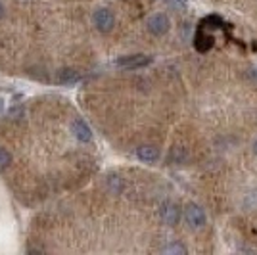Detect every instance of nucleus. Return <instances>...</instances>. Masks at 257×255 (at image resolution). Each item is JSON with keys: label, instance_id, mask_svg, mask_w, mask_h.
Returning a JSON list of instances; mask_svg holds the SVG:
<instances>
[{"label": "nucleus", "instance_id": "15", "mask_svg": "<svg viewBox=\"0 0 257 255\" xmlns=\"http://www.w3.org/2000/svg\"><path fill=\"white\" fill-rule=\"evenodd\" d=\"M253 154L257 156V140H255V144H253Z\"/></svg>", "mask_w": 257, "mask_h": 255}, {"label": "nucleus", "instance_id": "1", "mask_svg": "<svg viewBox=\"0 0 257 255\" xmlns=\"http://www.w3.org/2000/svg\"><path fill=\"white\" fill-rule=\"evenodd\" d=\"M184 219H186L188 226H192V228H202L207 223V215L198 203H188L184 207Z\"/></svg>", "mask_w": 257, "mask_h": 255}, {"label": "nucleus", "instance_id": "8", "mask_svg": "<svg viewBox=\"0 0 257 255\" xmlns=\"http://www.w3.org/2000/svg\"><path fill=\"white\" fill-rule=\"evenodd\" d=\"M194 44H196V48H198L200 52H207V50L213 46V37H211V35H204V31L200 29V31L196 33Z\"/></svg>", "mask_w": 257, "mask_h": 255}, {"label": "nucleus", "instance_id": "13", "mask_svg": "<svg viewBox=\"0 0 257 255\" xmlns=\"http://www.w3.org/2000/svg\"><path fill=\"white\" fill-rule=\"evenodd\" d=\"M0 18H4V6L0 4Z\"/></svg>", "mask_w": 257, "mask_h": 255}, {"label": "nucleus", "instance_id": "16", "mask_svg": "<svg viewBox=\"0 0 257 255\" xmlns=\"http://www.w3.org/2000/svg\"><path fill=\"white\" fill-rule=\"evenodd\" d=\"M0 109H2V100H0Z\"/></svg>", "mask_w": 257, "mask_h": 255}, {"label": "nucleus", "instance_id": "14", "mask_svg": "<svg viewBox=\"0 0 257 255\" xmlns=\"http://www.w3.org/2000/svg\"><path fill=\"white\" fill-rule=\"evenodd\" d=\"M249 71H251V73H249V75H253V77H255V79H257V69H249Z\"/></svg>", "mask_w": 257, "mask_h": 255}, {"label": "nucleus", "instance_id": "6", "mask_svg": "<svg viewBox=\"0 0 257 255\" xmlns=\"http://www.w3.org/2000/svg\"><path fill=\"white\" fill-rule=\"evenodd\" d=\"M71 133L79 142H90L92 140V131L86 125V121L83 119H75L73 125H71Z\"/></svg>", "mask_w": 257, "mask_h": 255}, {"label": "nucleus", "instance_id": "2", "mask_svg": "<svg viewBox=\"0 0 257 255\" xmlns=\"http://www.w3.org/2000/svg\"><path fill=\"white\" fill-rule=\"evenodd\" d=\"M92 22L100 33H109L115 25V16L109 8H98L92 16Z\"/></svg>", "mask_w": 257, "mask_h": 255}, {"label": "nucleus", "instance_id": "11", "mask_svg": "<svg viewBox=\"0 0 257 255\" xmlns=\"http://www.w3.org/2000/svg\"><path fill=\"white\" fill-rule=\"evenodd\" d=\"M12 163V154L6 148H0V169H6Z\"/></svg>", "mask_w": 257, "mask_h": 255}, {"label": "nucleus", "instance_id": "7", "mask_svg": "<svg viewBox=\"0 0 257 255\" xmlns=\"http://www.w3.org/2000/svg\"><path fill=\"white\" fill-rule=\"evenodd\" d=\"M137 158L140 161H146V163H152V161H156L160 158V152L156 146H150V144H144V146H140L137 150Z\"/></svg>", "mask_w": 257, "mask_h": 255}, {"label": "nucleus", "instance_id": "10", "mask_svg": "<svg viewBox=\"0 0 257 255\" xmlns=\"http://www.w3.org/2000/svg\"><path fill=\"white\" fill-rule=\"evenodd\" d=\"M163 253H179V255H184L186 253V247L179 242H171L169 245H165L163 247Z\"/></svg>", "mask_w": 257, "mask_h": 255}, {"label": "nucleus", "instance_id": "9", "mask_svg": "<svg viewBox=\"0 0 257 255\" xmlns=\"http://www.w3.org/2000/svg\"><path fill=\"white\" fill-rule=\"evenodd\" d=\"M81 79V73L77 69H71V67H65V69H60L58 71V81L64 83V85H69V83H77Z\"/></svg>", "mask_w": 257, "mask_h": 255}, {"label": "nucleus", "instance_id": "12", "mask_svg": "<svg viewBox=\"0 0 257 255\" xmlns=\"http://www.w3.org/2000/svg\"><path fill=\"white\" fill-rule=\"evenodd\" d=\"M165 2H167V6H171L175 10H184L188 6V0H165Z\"/></svg>", "mask_w": 257, "mask_h": 255}, {"label": "nucleus", "instance_id": "4", "mask_svg": "<svg viewBox=\"0 0 257 255\" xmlns=\"http://www.w3.org/2000/svg\"><path fill=\"white\" fill-rule=\"evenodd\" d=\"M146 27H148V31L154 37H163L165 33L171 29V20L165 14H154L150 20L146 22Z\"/></svg>", "mask_w": 257, "mask_h": 255}, {"label": "nucleus", "instance_id": "17", "mask_svg": "<svg viewBox=\"0 0 257 255\" xmlns=\"http://www.w3.org/2000/svg\"><path fill=\"white\" fill-rule=\"evenodd\" d=\"M128 2H133V0H128Z\"/></svg>", "mask_w": 257, "mask_h": 255}, {"label": "nucleus", "instance_id": "3", "mask_svg": "<svg viewBox=\"0 0 257 255\" xmlns=\"http://www.w3.org/2000/svg\"><path fill=\"white\" fill-rule=\"evenodd\" d=\"M154 62L152 56H146V54H133V56H123L119 58L115 65L117 67H123V69H140V67H146Z\"/></svg>", "mask_w": 257, "mask_h": 255}, {"label": "nucleus", "instance_id": "5", "mask_svg": "<svg viewBox=\"0 0 257 255\" xmlns=\"http://www.w3.org/2000/svg\"><path fill=\"white\" fill-rule=\"evenodd\" d=\"M160 217L165 224L175 226V224H179V221H181L182 211L175 202H163L160 207Z\"/></svg>", "mask_w": 257, "mask_h": 255}]
</instances>
